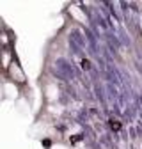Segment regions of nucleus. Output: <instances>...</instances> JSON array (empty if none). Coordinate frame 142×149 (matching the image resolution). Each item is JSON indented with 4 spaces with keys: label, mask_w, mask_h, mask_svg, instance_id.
Instances as JSON below:
<instances>
[{
    "label": "nucleus",
    "mask_w": 142,
    "mask_h": 149,
    "mask_svg": "<svg viewBox=\"0 0 142 149\" xmlns=\"http://www.w3.org/2000/svg\"><path fill=\"white\" fill-rule=\"evenodd\" d=\"M82 68H84V69H89V68H91V62H89L87 59H84V61H82Z\"/></svg>",
    "instance_id": "f03ea898"
},
{
    "label": "nucleus",
    "mask_w": 142,
    "mask_h": 149,
    "mask_svg": "<svg viewBox=\"0 0 142 149\" xmlns=\"http://www.w3.org/2000/svg\"><path fill=\"white\" fill-rule=\"evenodd\" d=\"M110 128L112 130H121V123L117 119H110Z\"/></svg>",
    "instance_id": "f257e3e1"
}]
</instances>
